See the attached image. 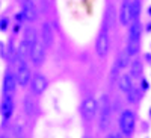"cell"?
Instances as JSON below:
<instances>
[{"label": "cell", "instance_id": "6da1fadb", "mask_svg": "<svg viewBox=\"0 0 151 138\" xmlns=\"http://www.w3.org/2000/svg\"><path fill=\"white\" fill-rule=\"evenodd\" d=\"M129 26L130 29H129L125 52L129 53V56H134L139 53V47H141V20H133Z\"/></svg>", "mask_w": 151, "mask_h": 138}, {"label": "cell", "instance_id": "7a4b0ae2", "mask_svg": "<svg viewBox=\"0 0 151 138\" xmlns=\"http://www.w3.org/2000/svg\"><path fill=\"white\" fill-rule=\"evenodd\" d=\"M100 112V118H98V128L100 131H107L110 126V115H112V106H110V99L107 94H103L100 97V106L98 111Z\"/></svg>", "mask_w": 151, "mask_h": 138}, {"label": "cell", "instance_id": "3957f363", "mask_svg": "<svg viewBox=\"0 0 151 138\" xmlns=\"http://www.w3.org/2000/svg\"><path fill=\"white\" fill-rule=\"evenodd\" d=\"M136 128V118L133 111L130 109H124L119 115V129L122 132V135L125 137H132Z\"/></svg>", "mask_w": 151, "mask_h": 138}, {"label": "cell", "instance_id": "277c9868", "mask_svg": "<svg viewBox=\"0 0 151 138\" xmlns=\"http://www.w3.org/2000/svg\"><path fill=\"white\" fill-rule=\"evenodd\" d=\"M109 46H110V38H109V26L106 23H103V28L98 33V38L95 43V49H97V55L100 58H104L109 53Z\"/></svg>", "mask_w": 151, "mask_h": 138}, {"label": "cell", "instance_id": "5b68a950", "mask_svg": "<svg viewBox=\"0 0 151 138\" xmlns=\"http://www.w3.org/2000/svg\"><path fill=\"white\" fill-rule=\"evenodd\" d=\"M18 70H17V74H15V79H17V84L20 86H27V84L30 82V68L27 65V61L24 59H18Z\"/></svg>", "mask_w": 151, "mask_h": 138}, {"label": "cell", "instance_id": "8992f818", "mask_svg": "<svg viewBox=\"0 0 151 138\" xmlns=\"http://www.w3.org/2000/svg\"><path fill=\"white\" fill-rule=\"evenodd\" d=\"M44 52H45V47H44L42 41L38 38V40L35 41L32 50H30V59H32V62H33V65L40 67L42 62H44V58H45V53H44Z\"/></svg>", "mask_w": 151, "mask_h": 138}, {"label": "cell", "instance_id": "52a82bcc", "mask_svg": "<svg viewBox=\"0 0 151 138\" xmlns=\"http://www.w3.org/2000/svg\"><path fill=\"white\" fill-rule=\"evenodd\" d=\"M98 111V103L94 97H88L82 105V115L86 121H91Z\"/></svg>", "mask_w": 151, "mask_h": 138}, {"label": "cell", "instance_id": "ba28073f", "mask_svg": "<svg viewBox=\"0 0 151 138\" xmlns=\"http://www.w3.org/2000/svg\"><path fill=\"white\" fill-rule=\"evenodd\" d=\"M41 41L44 44L45 49H52L55 44V31L52 28V24L48 21L42 23V28H41Z\"/></svg>", "mask_w": 151, "mask_h": 138}, {"label": "cell", "instance_id": "9c48e42d", "mask_svg": "<svg viewBox=\"0 0 151 138\" xmlns=\"http://www.w3.org/2000/svg\"><path fill=\"white\" fill-rule=\"evenodd\" d=\"M17 88V79H15V74L12 73L11 70H8L5 73V78H3V96L8 97H14Z\"/></svg>", "mask_w": 151, "mask_h": 138}, {"label": "cell", "instance_id": "30bf717a", "mask_svg": "<svg viewBox=\"0 0 151 138\" xmlns=\"http://www.w3.org/2000/svg\"><path fill=\"white\" fill-rule=\"evenodd\" d=\"M14 108H15V105H14V99L5 96L3 100H2V103H0V114H2L3 124L12 117V114H14Z\"/></svg>", "mask_w": 151, "mask_h": 138}, {"label": "cell", "instance_id": "8fae6325", "mask_svg": "<svg viewBox=\"0 0 151 138\" xmlns=\"http://www.w3.org/2000/svg\"><path fill=\"white\" fill-rule=\"evenodd\" d=\"M23 18L29 21V23H33L36 18H38V9L33 3V0H26V2H23Z\"/></svg>", "mask_w": 151, "mask_h": 138}, {"label": "cell", "instance_id": "7c38bea8", "mask_svg": "<svg viewBox=\"0 0 151 138\" xmlns=\"http://www.w3.org/2000/svg\"><path fill=\"white\" fill-rule=\"evenodd\" d=\"M47 85H48V82H47V78L44 74L42 73H35V76L32 79V91L36 96H41L45 91Z\"/></svg>", "mask_w": 151, "mask_h": 138}, {"label": "cell", "instance_id": "4fadbf2b", "mask_svg": "<svg viewBox=\"0 0 151 138\" xmlns=\"http://www.w3.org/2000/svg\"><path fill=\"white\" fill-rule=\"evenodd\" d=\"M119 21L122 26H127L132 23V3L130 0H124L119 11Z\"/></svg>", "mask_w": 151, "mask_h": 138}, {"label": "cell", "instance_id": "5bb4252c", "mask_svg": "<svg viewBox=\"0 0 151 138\" xmlns=\"http://www.w3.org/2000/svg\"><path fill=\"white\" fill-rule=\"evenodd\" d=\"M36 40H38L36 31H35L32 26H29L26 31H24V41H26V44H27V47H29V52L32 50V47H33V44H35ZM29 58H30V56H29Z\"/></svg>", "mask_w": 151, "mask_h": 138}, {"label": "cell", "instance_id": "9a60e30c", "mask_svg": "<svg viewBox=\"0 0 151 138\" xmlns=\"http://www.w3.org/2000/svg\"><path fill=\"white\" fill-rule=\"evenodd\" d=\"M118 85H119V90L122 91V93H127L132 86H133V81H132V76L130 74H127V73H124L122 76L119 78V82H118Z\"/></svg>", "mask_w": 151, "mask_h": 138}, {"label": "cell", "instance_id": "2e32d148", "mask_svg": "<svg viewBox=\"0 0 151 138\" xmlns=\"http://www.w3.org/2000/svg\"><path fill=\"white\" fill-rule=\"evenodd\" d=\"M142 74V62L139 59H134L130 62V76L132 78H139Z\"/></svg>", "mask_w": 151, "mask_h": 138}, {"label": "cell", "instance_id": "e0dca14e", "mask_svg": "<svg viewBox=\"0 0 151 138\" xmlns=\"http://www.w3.org/2000/svg\"><path fill=\"white\" fill-rule=\"evenodd\" d=\"M125 99H127V102L130 103V105H133V103H136L137 100H139V90L136 88V86L133 85L132 88L125 93Z\"/></svg>", "mask_w": 151, "mask_h": 138}, {"label": "cell", "instance_id": "ac0fdd59", "mask_svg": "<svg viewBox=\"0 0 151 138\" xmlns=\"http://www.w3.org/2000/svg\"><path fill=\"white\" fill-rule=\"evenodd\" d=\"M132 3V21L133 20H139L141 15V2L139 0H130Z\"/></svg>", "mask_w": 151, "mask_h": 138}, {"label": "cell", "instance_id": "d6986e66", "mask_svg": "<svg viewBox=\"0 0 151 138\" xmlns=\"http://www.w3.org/2000/svg\"><path fill=\"white\" fill-rule=\"evenodd\" d=\"M116 62H118L119 68H127V65H130V56H129V53L124 50V52L118 56Z\"/></svg>", "mask_w": 151, "mask_h": 138}, {"label": "cell", "instance_id": "ffe728a7", "mask_svg": "<svg viewBox=\"0 0 151 138\" xmlns=\"http://www.w3.org/2000/svg\"><path fill=\"white\" fill-rule=\"evenodd\" d=\"M24 109H26V114L27 115H32L33 112H35V105H33V102H32V99H30L29 94L24 97Z\"/></svg>", "mask_w": 151, "mask_h": 138}, {"label": "cell", "instance_id": "44dd1931", "mask_svg": "<svg viewBox=\"0 0 151 138\" xmlns=\"http://www.w3.org/2000/svg\"><path fill=\"white\" fill-rule=\"evenodd\" d=\"M8 28H9V18L8 17H2V18H0V31L6 32Z\"/></svg>", "mask_w": 151, "mask_h": 138}, {"label": "cell", "instance_id": "7402d4cb", "mask_svg": "<svg viewBox=\"0 0 151 138\" xmlns=\"http://www.w3.org/2000/svg\"><path fill=\"white\" fill-rule=\"evenodd\" d=\"M141 88H142V91H147V90L150 88L148 81H147V79H144V78H142V81H141Z\"/></svg>", "mask_w": 151, "mask_h": 138}, {"label": "cell", "instance_id": "603a6c76", "mask_svg": "<svg viewBox=\"0 0 151 138\" xmlns=\"http://www.w3.org/2000/svg\"><path fill=\"white\" fill-rule=\"evenodd\" d=\"M106 138H121V135H119V134H116V132H112V134H107V135H106Z\"/></svg>", "mask_w": 151, "mask_h": 138}, {"label": "cell", "instance_id": "cb8c5ba5", "mask_svg": "<svg viewBox=\"0 0 151 138\" xmlns=\"http://www.w3.org/2000/svg\"><path fill=\"white\" fill-rule=\"evenodd\" d=\"M15 20L18 21V24L21 23V20H23V14H21V12H18V14H15Z\"/></svg>", "mask_w": 151, "mask_h": 138}, {"label": "cell", "instance_id": "d4e9b609", "mask_svg": "<svg viewBox=\"0 0 151 138\" xmlns=\"http://www.w3.org/2000/svg\"><path fill=\"white\" fill-rule=\"evenodd\" d=\"M145 59H147V62H150L151 64V53H145V56H144Z\"/></svg>", "mask_w": 151, "mask_h": 138}, {"label": "cell", "instance_id": "484cf974", "mask_svg": "<svg viewBox=\"0 0 151 138\" xmlns=\"http://www.w3.org/2000/svg\"><path fill=\"white\" fill-rule=\"evenodd\" d=\"M150 32H151V21L147 23V33H150Z\"/></svg>", "mask_w": 151, "mask_h": 138}, {"label": "cell", "instance_id": "4316f807", "mask_svg": "<svg viewBox=\"0 0 151 138\" xmlns=\"http://www.w3.org/2000/svg\"><path fill=\"white\" fill-rule=\"evenodd\" d=\"M18 31H20V24H18V23H17V26H15V28H14V32H18Z\"/></svg>", "mask_w": 151, "mask_h": 138}, {"label": "cell", "instance_id": "83f0119b", "mask_svg": "<svg viewBox=\"0 0 151 138\" xmlns=\"http://www.w3.org/2000/svg\"><path fill=\"white\" fill-rule=\"evenodd\" d=\"M148 15H150V17H151V6H150V8H148Z\"/></svg>", "mask_w": 151, "mask_h": 138}, {"label": "cell", "instance_id": "f1b7e54d", "mask_svg": "<svg viewBox=\"0 0 151 138\" xmlns=\"http://www.w3.org/2000/svg\"><path fill=\"white\" fill-rule=\"evenodd\" d=\"M150 118H151V108H150Z\"/></svg>", "mask_w": 151, "mask_h": 138}, {"label": "cell", "instance_id": "f546056e", "mask_svg": "<svg viewBox=\"0 0 151 138\" xmlns=\"http://www.w3.org/2000/svg\"><path fill=\"white\" fill-rule=\"evenodd\" d=\"M2 138H5V137H2Z\"/></svg>", "mask_w": 151, "mask_h": 138}]
</instances>
